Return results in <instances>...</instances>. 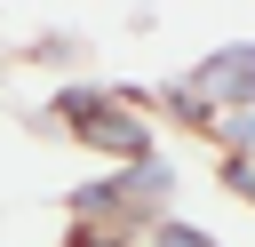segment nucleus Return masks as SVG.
<instances>
[{"label":"nucleus","mask_w":255,"mask_h":247,"mask_svg":"<svg viewBox=\"0 0 255 247\" xmlns=\"http://www.w3.org/2000/svg\"><path fill=\"white\" fill-rule=\"evenodd\" d=\"M72 112H88V127H80L88 143H104V151H128V159L143 151V127H135V112H104L96 96H72Z\"/></svg>","instance_id":"nucleus-2"},{"label":"nucleus","mask_w":255,"mask_h":247,"mask_svg":"<svg viewBox=\"0 0 255 247\" xmlns=\"http://www.w3.org/2000/svg\"><path fill=\"white\" fill-rule=\"evenodd\" d=\"M223 135H231V143H255V112H231V120H223Z\"/></svg>","instance_id":"nucleus-3"},{"label":"nucleus","mask_w":255,"mask_h":247,"mask_svg":"<svg viewBox=\"0 0 255 247\" xmlns=\"http://www.w3.org/2000/svg\"><path fill=\"white\" fill-rule=\"evenodd\" d=\"M159 247H207V239H199V231H183V223H167V231H159Z\"/></svg>","instance_id":"nucleus-4"},{"label":"nucleus","mask_w":255,"mask_h":247,"mask_svg":"<svg viewBox=\"0 0 255 247\" xmlns=\"http://www.w3.org/2000/svg\"><path fill=\"white\" fill-rule=\"evenodd\" d=\"M215 96H255V48H223L199 80L175 88V104H215Z\"/></svg>","instance_id":"nucleus-1"}]
</instances>
